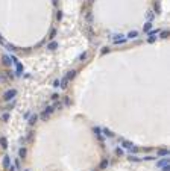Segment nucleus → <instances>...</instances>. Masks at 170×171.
Listing matches in <instances>:
<instances>
[{
    "instance_id": "nucleus-1",
    "label": "nucleus",
    "mask_w": 170,
    "mask_h": 171,
    "mask_svg": "<svg viewBox=\"0 0 170 171\" xmlns=\"http://www.w3.org/2000/svg\"><path fill=\"white\" fill-rule=\"evenodd\" d=\"M55 112V109H53V106H47L46 107V109H44V112L41 114V120H43V121H46V120L50 117V115H52V114Z\"/></svg>"
},
{
    "instance_id": "nucleus-2",
    "label": "nucleus",
    "mask_w": 170,
    "mask_h": 171,
    "mask_svg": "<svg viewBox=\"0 0 170 171\" xmlns=\"http://www.w3.org/2000/svg\"><path fill=\"white\" fill-rule=\"evenodd\" d=\"M15 95H17V91H15V89H9V91H6V93H5L3 99L6 100V101H11V100H14Z\"/></svg>"
},
{
    "instance_id": "nucleus-3",
    "label": "nucleus",
    "mask_w": 170,
    "mask_h": 171,
    "mask_svg": "<svg viewBox=\"0 0 170 171\" xmlns=\"http://www.w3.org/2000/svg\"><path fill=\"white\" fill-rule=\"evenodd\" d=\"M112 41H114V44H123V43H126V38L123 35H114Z\"/></svg>"
},
{
    "instance_id": "nucleus-4",
    "label": "nucleus",
    "mask_w": 170,
    "mask_h": 171,
    "mask_svg": "<svg viewBox=\"0 0 170 171\" xmlns=\"http://www.w3.org/2000/svg\"><path fill=\"white\" fill-rule=\"evenodd\" d=\"M156 33H158V30H149V38H147V41H149V43H155Z\"/></svg>"
},
{
    "instance_id": "nucleus-5",
    "label": "nucleus",
    "mask_w": 170,
    "mask_h": 171,
    "mask_svg": "<svg viewBox=\"0 0 170 171\" xmlns=\"http://www.w3.org/2000/svg\"><path fill=\"white\" fill-rule=\"evenodd\" d=\"M69 79H67V77H62L61 79V80H59V88H62V89H65L67 86H69Z\"/></svg>"
},
{
    "instance_id": "nucleus-6",
    "label": "nucleus",
    "mask_w": 170,
    "mask_h": 171,
    "mask_svg": "<svg viewBox=\"0 0 170 171\" xmlns=\"http://www.w3.org/2000/svg\"><path fill=\"white\" fill-rule=\"evenodd\" d=\"M120 144L123 145V149H131V147L134 145L131 141H126V139H123V138H120Z\"/></svg>"
},
{
    "instance_id": "nucleus-7",
    "label": "nucleus",
    "mask_w": 170,
    "mask_h": 171,
    "mask_svg": "<svg viewBox=\"0 0 170 171\" xmlns=\"http://www.w3.org/2000/svg\"><path fill=\"white\" fill-rule=\"evenodd\" d=\"M166 164H170V159H169V157H162V159H160V161L156 162V167L161 168L162 165H166Z\"/></svg>"
},
{
    "instance_id": "nucleus-8",
    "label": "nucleus",
    "mask_w": 170,
    "mask_h": 171,
    "mask_svg": "<svg viewBox=\"0 0 170 171\" xmlns=\"http://www.w3.org/2000/svg\"><path fill=\"white\" fill-rule=\"evenodd\" d=\"M93 132H94V135L97 136L100 141H103V136H102V129H100V127H94V129H93Z\"/></svg>"
},
{
    "instance_id": "nucleus-9",
    "label": "nucleus",
    "mask_w": 170,
    "mask_h": 171,
    "mask_svg": "<svg viewBox=\"0 0 170 171\" xmlns=\"http://www.w3.org/2000/svg\"><path fill=\"white\" fill-rule=\"evenodd\" d=\"M137 36H138V32L137 30H131V32L128 33V38L126 39H135Z\"/></svg>"
},
{
    "instance_id": "nucleus-10",
    "label": "nucleus",
    "mask_w": 170,
    "mask_h": 171,
    "mask_svg": "<svg viewBox=\"0 0 170 171\" xmlns=\"http://www.w3.org/2000/svg\"><path fill=\"white\" fill-rule=\"evenodd\" d=\"M37 121H38V115H37V114H33V115L29 117V124H31V126H33Z\"/></svg>"
},
{
    "instance_id": "nucleus-11",
    "label": "nucleus",
    "mask_w": 170,
    "mask_h": 171,
    "mask_svg": "<svg viewBox=\"0 0 170 171\" xmlns=\"http://www.w3.org/2000/svg\"><path fill=\"white\" fill-rule=\"evenodd\" d=\"M2 165H3L5 168H8L9 165H11V157H9V156H5V157H3V162H2Z\"/></svg>"
},
{
    "instance_id": "nucleus-12",
    "label": "nucleus",
    "mask_w": 170,
    "mask_h": 171,
    "mask_svg": "<svg viewBox=\"0 0 170 171\" xmlns=\"http://www.w3.org/2000/svg\"><path fill=\"white\" fill-rule=\"evenodd\" d=\"M108 165H109V161H108V159H103V161L100 162L99 168H100V170H105V168H108Z\"/></svg>"
},
{
    "instance_id": "nucleus-13",
    "label": "nucleus",
    "mask_w": 170,
    "mask_h": 171,
    "mask_svg": "<svg viewBox=\"0 0 170 171\" xmlns=\"http://www.w3.org/2000/svg\"><path fill=\"white\" fill-rule=\"evenodd\" d=\"M0 147H2V149H6L8 147V139L3 138V136H0Z\"/></svg>"
},
{
    "instance_id": "nucleus-14",
    "label": "nucleus",
    "mask_w": 170,
    "mask_h": 171,
    "mask_svg": "<svg viewBox=\"0 0 170 171\" xmlns=\"http://www.w3.org/2000/svg\"><path fill=\"white\" fill-rule=\"evenodd\" d=\"M15 67H17V74H23V65L20 64V62H15Z\"/></svg>"
},
{
    "instance_id": "nucleus-15",
    "label": "nucleus",
    "mask_w": 170,
    "mask_h": 171,
    "mask_svg": "<svg viewBox=\"0 0 170 171\" xmlns=\"http://www.w3.org/2000/svg\"><path fill=\"white\" fill-rule=\"evenodd\" d=\"M75 76H76V70H70L69 73H67V79H69V80H71V79H75Z\"/></svg>"
},
{
    "instance_id": "nucleus-16",
    "label": "nucleus",
    "mask_w": 170,
    "mask_h": 171,
    "mask_svg": "<svg viewBox=\"0 0 170 171\" xmlns=\"http://www.w3.org/2000/svg\"><path fill=\"white\" fill-rule=\"evenodd\" d=\"M158 156H161V157H166V156H169V150H166V149H161V150H158Z\"/></svg>"
},
{
    "instance_id": "nucleus-17",
    "label": "nucleus",
    "mask_w": 170,
    "mask_h": 171,
    "mask_svg": "<svg viewBox=\"0 0 170 171\" xmlns=\"http://www.w3.org/2000/svg\"><path fill=\"white\" fill-rule=\"evenodd\" d=\"M47 49H49V50H56V49H58V43H56V41H52L50 44H47Z\"/></svg>"
},
{
    "instance_id": "nucleus-18",
    "label": "nucleus",
    "mask_w": 170,
    "mask_h": 171,
    "mask_svg": "<svg viewBox=\"0 0 170 171\" xmlns=\"http://www.w3.org/2000/svg\"><path fill=\"white\" fill-rule=\"evenodd\" d=\"M152 29V21H147V23H144V26H143V30L144 32H149Z\"/></svg>"
},
{
    "instance_id": "nucleus-19",
    "label": "nucleus",
    "mask_w": 170,
    "mask_h": 171,
    "mask_svg": "<svg viewBox=\"0 0 170 171\" xmlns=\"http://www.w3.org/2000/svg\"><path fill=\"white\" fill-rule=\"evenodd\" d=\"M8 80V74H6V71H3V73H0V82L5 83Z\"/></svg>"
},
{
    "instance_id": "nucleus-20",
    "label": "nucleus",
    "mask_w": 170,
    "mask_h": 171,
    "mask_svg": "<svg viewBox=\"0 0 170 171\" xmlns=\"http://www.w3.org/2000/svg\"><path fill=\"white\" fill-rule=\"evenodd\" d=\"M128 159H129V161H131V162H140V161H141V159H140L138 156H135V155H132V153H131V156H129Z\"/></svg>"
},
{
    "instance_id": "nucleus-21",
    "label": "nucleus",
    "mask_w": 170,
    "mask_h": 171,
    "mask_svg": "<svg viewBox=\"0 0 170 171\" xmlns=\"http://www.w3.org/2000/svg\"><path fill=\"white\" fill-rule=\"evenodd\" d=\"M155 12H154V11H147V20H149V21H152V20H154L155 18Z\"/></svg>"
},
{
    "instance_id": "nucleus-22",
    "label": "nucleus",
    "mask_w": 170,
    "mask_h": 171,
    "mask_svg": "<svg viewBox=\"0 0 170 171\" xmlns=\"http://www.w3.org/2000/svg\"><path fill=\"white\" fill-rule=\"evenodd\" d=\"M102 132L105 133V136H108V138H112V136H114V133H112L109 129H103V130H102Z\"/></svg>"
},
{
    "instance_id": "nucleus-23",
    "label": "nucleus",
    "mask_w": 170,
    "mask_h": 171,
    "mask_svg": "<svg viewBox=\"0 0 170 171\" xmlns=\"http://www.w3.org/2000/svg\"><path fill=\"white\" fill-rule=\"evenodd\" d=\"M18 155H20L21 159H24V157H26V149H24V147H21V149L18 150Z\"/></svg>"
},
{
    "instance_id": "nucleus-24",
    "label": "nucleus",
    "mask_w": 170,
    "mask_h": 171,
    "mask_svg": "<svg viewBox=\"0 0 170 171\" xmlns=\"http://www.w3.org/2000/svg\"><path fill=\"white\" fill-rule=\"evenodd\" d=\"M53 109H55V111H59V109H62V103H61V101H58V100H56V103L53 105Z\"/></svg>"
},
{
    "instance_id": "nucleus-25",
    "label": "nucleus",
    "mask_w": 170,
    "mask_h": 171,
    "mask_svg": "<svg viewBox=\"0 0 170 171\" xmlns=\"http://www.w3.org/2000/svg\"><path fill=\"white\" fill-rule=\"evenodd\" d=\"M88 58V53L87 52H84V53H81V56H79V61H81V62H84L85 59H87Z\"/></svg>"
},
{
    "instance_id": "nucleus-26",
    "label": "nucleus",
    "mask_w": 170,
    "mask_h": 171,
    "mask_svg": "<svg viewBox=\"0 0 170 171\" xmlns=\"http://www.w3.org/2000/svg\"><path fill=\"white\" fill-rule=\"evenodd\" d=\"M11 62H12V61L9 59V56H3V64L5 65H11Z\"/></svg>"
},
{
    "instance_id": "nucleus-27",
    "label": "nucleus",
    "mask_w": 170,
    "mask_h": 171,
    "mask_svg": "<svg viewBox=\"0 0 170 171\" xmlns=\"http://www.w3.org/2000/svg\"><path fill=\"white\" fill-rule=\"evenodd\" d=\"M155 11H156L155 14H160V12H161V5L158 3V2H155Z\"/></svg>"
},
{
    "instance_id": "nucleus-28",
    "label": "nucleus",
    "mask_w": 170,
    "mask_h": 171,
    "mask_svg": "<svg viewBox=\"0 0 170 171\" xmlns=\"http://www.w3.org/2000/svg\"><path fill=\"white\" fill-rule=\"evenodd\" d=\"M56 33H58V32H56V29H52V30H50V35H49V38H50V39H53V38L56 36Z\"/></svg>"
},
{
    "instance_id": "nucleus-29",
    "label": "nucleus",
    "mask_w": 170,
    "mask_h": 171,
    "mask_svg": "<svg viewBox=\"0 0 170 171\" xmlns=\"http://www.w3.org/2000/svg\"><path fill=\"white\" fill-rule=\"evenodd\" d=\"M5 45H6V49L9 50V52H15V47H14L12 44H5Z\"/></svg>"
},
{
    "instance_id": "nucleus-30",
    "label": "nucleus",
    "mask_w": 170,
    "mask_h": 171,
    "mask_svg": "<svg viewBox=\"0 0 170 171\" xmlns=\"http://www.w3.org/2000/svg\"><path fill=\"white\" fill-rule=\"evenodd\" d=\"M161 171H170V164H166L161 167Z\"/></svg>"
},
{
    "instance_id": "nucleus-31",
    "label": "nucleus",
    "mask_w": 170,
    "mask_h": 171,
    "mask_svg": "<svg viewBox=\"0 0 170 171\" xmlns=\"http://www.w3.org/2000/svg\"><path fill=\"white\" fill-rule=\"evenodd\" d=\"M56 20H62V11H58V12H56Z\"/></svg>"
},
{
    "instance_id": "nucleus-32",
    "label": "nucleus",
    "mask_w": 170,
    "mask_h": 171,
    "mask_svg": "<svg viewBox=\"0 0 170 171\" xmlns=\"http://www.w3.org/2000/svg\"><path fill=\"white\" fill-rule=\"evenodd\" d=\"M116 155H117V156H122V155H123V150L120 149V147H118V149H116Z\"/></svg>"
},
{
    "instance_id": "nucleus-33",
    "label": "nucleus",
    "mask_w": 170,
    "mask_h": 171,
    "mask_svg": "<svg viewBox=\"0 0 170 171\" xmlns=\"http://www.w3.org/2000/svg\"><path fill=\"white\" fill-rule=\"evenodd\" d=\"M2 118H3V121H8V120H9V114H8V112H6V114H3V117H2Z\"/></svg>"
},
{
    "instance_id": "nucleus-34",
    "label": "nucleus",
    "mask_w": 170,
    "mask_h": 171,
    "mask_svg": "<svg viewBox=\"0 0 170 171\" xmlns=\"http://www.w3.org/2000/svg\"><path fill=\"white\" fill-rule=\"evenodd\" d=\"M129 150H131L132 153H137V151H138V147H135V145H132V147H131V149H129Z\"/></svg>"
},
{
    "instance_id": "nucleus-35",
    "label": "nucleus",
    "mask_w": 170,
    "mask_h": 171,
    "mask_svg": "<svg viewBox=\"0 0 170 171\" xmlns=\"http://www.w3.org/2000/svg\"><path fill=\"white\" fill-rule=\"evenodd\" d=\"M64 103H65L67 106H69V105L71 103V101H70V99H69V97H65V99H64Z\"/></svg>"
},
{
    "instance_id": "nucleus-36",
    "label": "nucleus",
    "mask_w": 170,
    "mask_h": 171,
    "mask_svg": "<svg viewBox=\"0 0 170 171\" xmlns=\"http://www.w3.org/2000/svg\"><path fill=\"white\" fill-rule=\"evenodd\" d=\"M169 36V32H161V38H167Z\"/></svg>"
},
{
    "instance_id": "nucleus-37",
    "label": "nucleus",
    "mask_w": 170,
    "mask_h": 171,
    "mask_svg": "<svg viewBox=\"0 0 170 171\" xmlns=\"http://www.w3.org/2000/svg\"><path fill=\"white\" fill-rule=\"evenodd\" d=\"M58 99H59V95H58V94H52V100H55V101H56Z\"/></svg>"
},
{
    "instance_id": "nucleus-38",
    "label": "nucleus",
    "mask_w": 170,
    "mask_h": 171,
    "mask_svg": "<svg viewBox=\"0 0 170 171\" xmlns=\"http://www.w3.org/2000/svg\"><path fill=\"white\" fill-rule=\"evenodd\" d=\"M109 52V49L108 47H103V50H102V55H105V53H108Z\"/></svg>"
},
{
    "instance_id": "nucleus-39",
    "label": "nucleus",
    "mask_w": 170,
    "mask_h": 171,
    "mask_svg": "<svg viewBox=\"0 0 170 171\" xmlns=\"http://www.w3.org/2000/svg\"><path fill=\"white\" fill-rule=\"evenodd\" d=\"M154 159H155L154 156H146V157H144V161H154Z\"/></svg>"
},
{
    "instance_id": "nucleus-40",
    "label": "nucleus",
    "mask_w": 170,
    "mask_h": 171,
    "mask_svg": "<svg viewBox=\"0 0 170 171\" xmlns=\"http://www.w3.org/2000/svg\"><path fill=\"white\" fill-rule=\"evenodd\" d=\"M24 171H31V170H24Z\"/></svg>"
},
{
    "instance_id": "nucleus-41",
    "label": "nucleus",
    "mask_w": 170,
    "mask_h": 171,
    "mask_svg": "<svg viewBox=\"0 0 170 171\" xmlns=\"http://www.w3.org/2000/svg\"><path fill=\"white\" fill-rule=\"evenodd\" d=\"M94 171H96V170H94Z\"/></svg>"
}]
</instances>
